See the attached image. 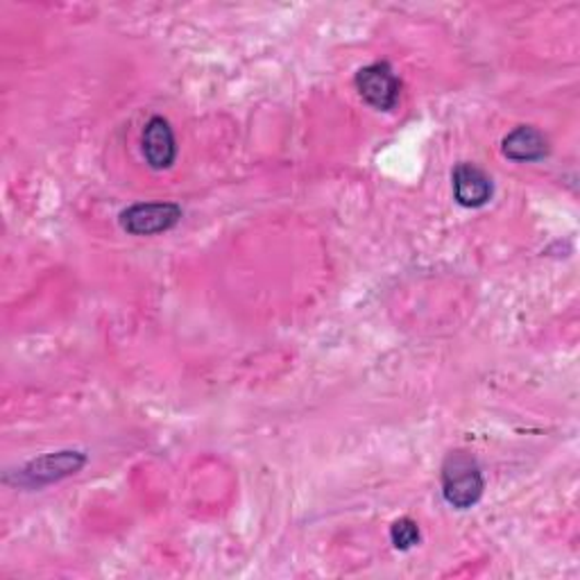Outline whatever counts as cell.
Here are the masks:
<instances>
[{"mask_svg": "<svg viewBox=\"0 0 580 580\" xmlns=\"http://www.w3.org/2000/svg\"><path fill=\"white\" fill-rule=\"evenodd\" d=\"M486 490L480 467L467 451H451L442 463V495L449 506L467 510L478 503Z\"/></svg>", "mask_w": 580, "mask_h": 580, "instance_id": "6da1fadb", "label": "cell"}, {"mask_svg": "<svg viewBox=\"0 0 580 580\" xmlns=\"http://www.w3.org/2000/svg\"><path fill=\"white\" fill-rule=\"evenodd\" d=\"M357 89L361 98L379 112H391L399 103L402 82L388 61H376L357 73Z\"/></svg>", "mask_w": 580, "mask_h": 580, "instance_id": "7a4b0ae2", "label": "cell"}, {"mask_svg": "<svg viewBox=\"0 0 580 580\" xmlns=\"http://www.w3.org/2000/svg\"><path fill=\"white\" fill-rule=\"evenodd\" d=\"M182 218V209L173 202H141L120 213V224L132 236H154L173 230Z\"/></svg>", "mask_w": 580, "mask_h": 580, "instance_id": "3957f363", "label": "cell"}, {"mask_svg": "<svg viewBox=\"0 0 580 580\" xmlns=\"http://www.w3.org/2000/svg\"><path fill=\"white\" fill-rule=\"evenodd\" d=\"M143 156L148 166L154 171H166L175 164L177 159V141L173 135V127L166 118L154 116L143 127Z\"/></svg>", "mask_w": 580, "mask_h": 580, "instance_id": "277c9868", "label": "cell"}, {"mask_svg": "<svg viewBox=\"0 0 580 580\" xmlns=\"http://www.w3.org/2000/svg\"><path fill=\"white\" fill-rule=\"evenodd\" d=\"M86 459L80 451H59V454H48L39 461H32L21 472V483L30 488L46 486V483L59 480L63 476H71L84 467Z\"/></svg>", "mask_w": 580, "mask_h": 580, "instance_id": "5b68a950", "label": "cell"}, {"mask_svg": "<svg viewBox=\"0 0 580 580\" xmlns=\"http://www.w3.org/2000/svg\"><path fill=\"white\" fill-rule=\"evenodd\" d=\"M451 179H454V198L459 205L467 209H478L490 202L495 186L490 175H486V171H480L478 166L463 161V164L454 169Z\"/></svg>", "mask_w": 580, "mask_h": 580, "instance_id": "8992f818", "label": "cell"}, {"mask_svg": "<svg viewBox=\"0 0 580 580\" xmlns=\"http://www.w3.org/2000/svg\"><path fill=\"white\" fill-rule=\"evenodd\" d=\"M501 150L512 161H540L549 154V139L533 125H520L503 137Z\"/></svg>", "mask_w": 580, "mask_h": 580, "instance_id": "52a82bcc", "label": "cell"}, {"mask_svg": "<svg viewBox=\"0 0 580 580\" xmlns=\"http://www.w3.org/2000/svg\"><path fill=\"white\" fill-rule=\"evenodd\" d=\"M391 540L399 552H408L420 542V526H417L410 518H402L391 526Z\"/></svg>", "mask_w": 580, "mask_h": 580, "instance_id": "ba28073f", "label": "cell"}]
</instances>
